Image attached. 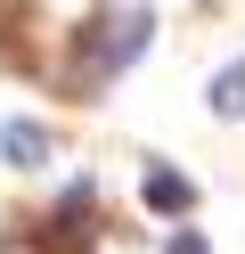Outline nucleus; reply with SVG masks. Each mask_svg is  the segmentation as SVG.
<instances>
[{"label":"nucleus","mask_w":245,"mask_h":254,"mask_svg":"<svg viewBox=\"0 0 245 254\" xmlns=\"http://www.w3.org/2000/svg\"><path fill=\"white\" fill-rule=\"evenodd\" d=\"M147 33H155V25H147L139 8H123V17H106V25H90V33H82V58H74V74H65V82H74V90H98L106 74H123L131 58L147 50Z\"/></svg>","instance_id":"nucleus-1"},{"label":"nucleus","mask_w":245,"mask_h":254,"mask_svg":"<svg viewBox=\"0 0 245 254\" xmlns=\"http://www.w3.org/2000/svg\"><path fill=\"white\" fill-rule=\"evenodd\" d=\"M0 156H8L16 172H41V164H49V123L8 115V123H0Z\"/></svg>","instance_id":"nucleus-2"},{"label":"nucleus","mask_w":245,"mask_h":254,"mask_svg":"<svg viewBox=\"0 0 245 254\" xmlns=\"http://www.w3.org/2000/svg\"><path fill=\"white\" fill-rule=\"evenodd\" d=\"M139 197L155 205V213H188V205H196V181H188V172H172V164H155Z\"/></svg>","instance_id":"nucleus-3"},{"label":"nucleus","mask_w":245,"mask_h":254,"mask_svg":"<svg viewBox=\"0 0 245 254\" xmlns=\"http://www.w3.org/2000/svg\"><path fill=\"white\" fill-rule=\"evenodd\" d=\"M212 115H221V123H237V115H245V58L212 74Z\"/></svg>","instance_id":"nucleus-4"},{"label":"nucleus","mask_w":245,"mask_h":254,"mask_svg":"<svg viewBox=\"0 0 245 254\" xmlns=\"http://www.w3.org/2000/svg\"><path fill=\"white\" fill-rule=\"evenodd\" d=\"M163 254H204V238H196V230H180V238H163Z\"/></svg>","instance_id":"nucleus-5"}]
</instances>
